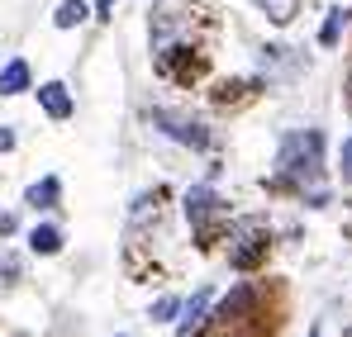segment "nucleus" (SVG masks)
<instances>
[{
    "mask_svg": "<svg viewBox=\"0 0 352 337\" xmlns=\"http://www.w3.org/2000/svg\"><path fill=\"white\" fill-rule=\"evenodd\" d=\"M190 0H157V10H153V48L157 53H167L176 43V34H181V24H186V10Z\"/></svg>",
    "mask_w": 352,
    "mask_h": 337,
    "instance_id": "nucleus-2",
    "label": "nucleus"
},
{
    "mask_svg": "<svg viewBox=\"0 0 352 337\" xmlns=\"http://www.w3.org/2000/svg\"><path fill=\"white\" fill-rule=\"evenodd\" d=\"M153 124H162V133H172L176 143H186V148H210V133H205L195 119H186V114L153 110Z\"/></svg>",
    "mask_w": 352,
    "mask_h": 337,
    "instance_id": "nucleus-4",
    "label": "nucleus"
},
{
    "mask_svg": "<svg viewBox=\"0 0 352 337\" xmlns=\"http://www.w3.org/2000/svg\"><path fill=\"white\" fill-rule=\"evenodd\" d=\"M115 5H119V0H100V5H96V14H100V19H110V14H115Z\"/></svg>",
    "mask_w": 352,
    "mask_h": 337,
    "instance_id": "nucleus-17",
    "label": "nucleus"
},
{
    "mask_svg": "<svg viewBox=\"0 0 352 337\" xmlns=\"http://www.w3.org/2000/svg\"><path fill=\"white\" fill-rule=\"evenodd\" d=\"M224 214V205H219V195L214 190H205V185H195L190 195H186V219L200 228V237H210V224Z\"/></svg>",
    "mask_w": 352,
    "mask_h": 337,
    "instance_id": "nucleus-3",
    "label": "nucleus"
},
{
    "mask_svg": "<svg viewBox=\"0 0 352 337\" xmlns=\"http://www.w3.org/2000/svg\"><path fill=\"white\" fill-rule=\"evenodd\" d=\"M24 86H29V62H19V57H14V62L0 71V95H19Z\"/></svg>",
    "mask_w": 352,
    "mask_h": 337,
    "instance_id": "nucleus-8",
    "label": "nucleus"
},
{
    "mask_svg": "<svg viewBox=\"0 0 352 337\" xmlns=\"http://www.w3.org/2000/svg\"><path fill=\"white\" fill-rule=\"evenodd\" d=\"M276 171L286 185H309L319 171H324V133L319 128H300L281 143L276 152Z\"/></svg>",
    "mask_w": 352,
    "mask_h": 337,
    "instance_id": "nucleus-1",
    "label": "nucleus"
},
{
    "mask_svg": "<svg viewBox=\"0 0 352 337\" xmlns=\"http://www.w3.org/2000/svg\"><path fill=\"white\" fill-rule=\"evenodd\" d=\"M58 190H62L58 176H43V181L29 190V205H34V209H53V205H58Z\"/></svg>",
    "mask_w": 352,
    "mask_h": 337,
    "instance_id": "nucleus-10",
    "label": "nucleus"
},
{
    "mask_svg": "<svg viewBox=\"0 0 352 337\" xmlns=\"http://www.w3.org/2000/svg\"><path fill=\"white\" fill-rule=\"evenodd\" d=\"M252 5H262V14L272 24H291L295 14H300V0H252Z\"/></svg>",
    "mask_w": 352,
    "mask_h": 337,
    "instance_id": "nucleus-9",
    "label": "nucleus"
},
{
    "mask_svg": "<svg viewBox=\"0 0 352 337\" xmlns=\"http://www.w3.org/2000/svg\"><path fill=\"white\" fill-rule=\"evenodd\" d=\"M10 148H14V133H10V128H0V152H10Z\"/></svg>",
    "mask_w": 352,
    "mask_h": 337,
    "instance_id": "nucleus-19",
    "label": "nucleus"
},
{
    "mask_svg": "<svg viewBox=\"0 0 352 337\" xmlns=\"http://www.w3.org/2000/svg\"><path fill=\"white\" fill-rule=\"evenodd\" d=\"M86 14H91V10H86L81 0H62V5H58V14H53V19H58V29H76V24H81Z\"/></svg>",
    "mask_w": 352,
    "mask_h": 337,
    "instance_id": "nucleus-12",
    "label": "nucleus"
},
{
    "mask_svg": "<svg viewBox=\"0 0 352 337\" xmlns=\"http://www.w3.org/2000/svg\"><path fill=\"white\" fill-rule=\"evenodd\" d=\"M29 247L43 252V257H53V252L62 247V233H58V228H34V233H29Z\"/></svg>",
    "mask_w": 352,
    "mask_h": 337,
    "instance_id": "nucleus-11",
    "label": "nucleus"
},
{
    "mask_svg": "<svg viewBox=\"0 0 352 337\" xmlns=\"http://www.w3.org/2000/svg\"><path fill=\"white\" fill-rule=\"evenodd\" d=\"M343 24H348V10H333V14H329V24L319 29V43H324V48H333V43H338V34H343Z\"/></svg>",
    "mask_w": 352,
    "mask_h": 337,
    "instance_id": "nucleus-13",
    "label": "nucleus"
},
{
    "mask_svg": "<svg viewBox=\"0 0 352 337\" xmlns=\"http://www.w3.org/2000/svg\"><path fill=\"white\" fill-rule=\"evenodd\" d=\"M38 100H43V110L53 114V119H67L72 114V95H67V86H58V81L38 86Z\"/></svg>",
    "mask_w": 352,
    "mask_h": 337,
    "instance_id": "nucleus-6",
    "label": "nucleus"
},
{
    "mask_svg": "<svg viewBox=\"0 0 352 337\" xmlns=\"http://www.w3.org/2000/svg\"><path fill=\"white\" fill-rule=\"evenodd\" d=\"M176 309H181L176 299H157V304H153V323H167V318H172Z\"/></svg>",
    "mask_w": 352,
    "mask_h": 337,
    "instance_id": "nucleus-14",
    "label": "nucleus"
},
{
    "mask_svg": "<svg viewBox=\"0 0 352 337\" xmlns=\"http://www.w3.org/2000/svg\"><path fill=\"white\" fill-rule=\"evenodd\" d=\"M205 309H210V290H195V299L186 304V318H181V333L176 337H195V328L205 323Z\"/></svg>",
    "mask_w": 352,
    "mask_h": 337,
    "instance_id": "nucleus-7",
    "label": "nucleus"
},
{
    "mask_svg": "<svg viewBox=\"0 0 352 337\" xmlns=\"http://www.w3.org/2000/svg\"><path fill=\"white\" fill-rule=\"evenodd\" d=\"M0 276H5L0 285H14V276H19V262H14V257H5V262H0Z\"/></svg>",
    "mask_w": 352,
    "mask_h": 337,
    "instance_id": "nucleus-15",
    "label": "nucleus"
},
{
    "mask_svg": "<svg viewBox=\"0 0 352 337\" xmlns=\"http://www.w3.org/2000/svg\"><path fill=\"white\" fill-rule=\"evenodd\" d=\"M343 181H352V138L343 143Z\"/></svg>",
    "mask_w": 352,
    "mask_h": 337,
    "instance_id": "nucleus-16",
    "label": "nucleus"
},
{
    "mask_svg": "<svg viewBox=\"0 0 352 337\" xmlns=\"http://www.w3.org/2000/svg\"><path fill=\"white\" fill-rule=\"evenodd\" d=\"M238 242H243V247L229 252V257H234V266H252V262L262 257V228H257V224L243 228V233H238Z\"/></svg>",
    "mask_w": 352,
    "mask_h": 337,
    "instance_id": "nucleus-5",
    "label": "nucleus"
},
{
    "mask_svg": "<svg viewBox=\"0 0 352 337\" xmlns=\"http://www.w3.org/2000/svg\"><path fill=\"white\" fill-rule=\"evenodd\" d=\"M14 233V214H0V237H10Z\"/></svg>",
    "mask_w": 352,
    "mask_h": 337,
    "instance_id": "nucleus-18",
    "label": "nucleus"
},
{
    "mask_svg": "<svg viewBox=\"0 0 352 337\" xmlns=\"http://www.w3.org/2000/svg\"><path fill=\"white\" fill-rule=\"evenodd\" d=\"M343 100H348V114H352V71H348V95Z\"/></svg>",
    "mask_w": 352,
    "mask_h": 337,
    "instance_id": "nucleus-20",
    "label": "nucleus"
}]
</instances>
